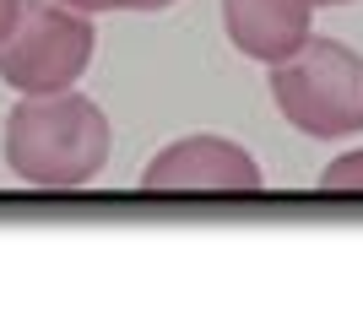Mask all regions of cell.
I'll use <instances>...</instances> for the list:
<instances>
[{"label":"cell","instance_id":"ba28073f","mask_svg":"<svg viewBox=\"0 0 363 314\" xmlns=\"http://www.w3.org/2000/svg\"><path fill=\"white\" fill-rule=\"evenodd\" d=\"M16 6H22V0H0V38L11 33V22H16Z\"/></svg>","mask_w":363,"mask_h":314},{"label":"cell","instance_id":"5b68a950","mask_svg":"<svg viewBox=\"0 0 363 314\" xmlns=\"http://www.w3.org/2000/svg\"><path fill=\"white\" fill-rule=\"evenodd\" d=\"M309 22H315L309 0H223L228 44L239 49L244 60H260V65L288 60L309 38Z\"/></svg>","mask_w":363,"mask_h":314},{"label":"cell","instance_id":"277c9868","mask_svg":"<svg viewBox=\"0 0 363 314\" xmlns=\"http://www.w3.org/2000/svg\"><path fill=\"white\" fill-rule=\"evenodd\" d=\"M266 174L228 135H184L168 141L141 174V190H260Z\"/></svg>","mask_w":363,"mask_h":314},{"label":"cell","instance_id":"8992f818","mask_svg":"<svg viewBox=\"0 0 363 314\" xmlns=\"http://www.w3.org/2000/svg\"><path fill=\"white\" fill-rule=\"evenodd\" d=\"M320 190H363V147L358 152H342L336 163H325Z\"/></svg>","mask_w":363,"mask_h":314},{"label":"cell","instance_id":"6da1fadb","mask_svg":"<svg viewBox=\"0 0 363 314\" xmlns=\"http://www.w3.org/2000/svg\"><path fill=\"white\" fill-rule=\"evenodd\" d=\"M114 130L108 114L76 87L60 92H22L6 114V168L33 190H76L104 174Z\"/></svg>","mask_w":363,"mask_h":314},{"label":"cell","instance_id":"9c48e42d","mask_svg":"<svg viewBox=\"0 0 363 314\" xmlns=\"http://www.w3.org/2000/svg\"><path fill=\"white\" fill-rule=\"evenodd\" d=\"M309 6H315V11H320V6H347V0H309Z\"/></svg>","mask_w":363,"mask_h":314},{"label":"cell","instance_id":"3957f363","mask_svg":"<svg viewBox=\"0 0 363 314\" xmlns=\"http://www.w3.org/2000/svg\"><path fill=\"white\" fill-rule=\"evenodd\" d=\"M92 16L65 0H22L11 33L0 38V82L16 92L76 87L92 65Z\"/></svg>","mask_w":363,"mask_h":314},{"label":"cell","instance_id":"52a82bcc","mask_svg":"<svg viewBox=\"0 0 363 314\" xmlns=\"http://www.w3.org/2000/svg\"><path fill=\"white\" fill-rule=\"evenodd\" d=\"M65 6H76L87 16H104V11H168L174 0H65Z\"/></svg>","mask_w":363,"mask_h":314},{"label":"cell","instance_id":"7a4b0ae2","mask_svg":"<svg viewBox=\"0 0 363 314\" xmlns=\"http://www.w3.org/2000/svg\"><path fill=\"white\" fill-rule=\"evenodd\" d=\"M272 71V103L309 141H342L363 130V55L309 33Z\"/></svg>","mask_w":363,"mask_h":314}]
</instances>
